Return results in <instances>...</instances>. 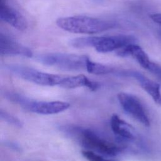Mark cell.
I'll use <instances>...</instances> for the list:
<instances>
[{"label": "cell", "mask_w": 161, "mask_h": 161, "mask_svg": "<svg viewBox=\"0 0 161 161\" xmlns=\"http://www.w3.org/2000/svg\"><path fill=\"white\" fill-rule=\"evenodd\" d=\"M35 58L39 62L67 70L86 69L88 59L86 55L63 53H47L38 55Z\"/></svg>", "instance_id": "277c9868"}, {"label": "cell", "mask_w": 161, "mask_h": 161, "mask_svg": "<svg viewBox=\"0 0 161 161\" xmlns=\"http://www.w3.org/2000/svg\"><path fill=\"white\" fill-rule=\"evenodd\" d=\"M4 69L23 79L42 86H60L65 75L48 74L17 64L4 65Z\"/></svg>", "instance_id": "5b68a950"}, {"label": "cell", "mask_w": 161, "mask_h": 161, "mask_svg": "<svg viewBox=\"0 0 161 161\" xmlns=\"http://www.w3.org/2000/svg\"><path fill=\"white\" fill-rule=\"evenodd\" d=\"M75 134L82 145L92 151L109 156H114L121 151L120 147L100 138L90 130L77 129Z\"/></svg>", "instance_id": "8992f818"}, {"label": "cell", "mask_w": 161, "mask_h": 161, "mask_svg": "<svg viewBox=\"0 0 161 161\" xmlns=\"http://www.w3.org/2000/svg\"><path fill=\"white\" fill-rule=\"evenodd\" d=\"M60 87L67 89L86 87L92 91H95L98 88L99 84L97 82L89 80L84 75H77L74 76L65 75V77Z\"/></svg>", "instance_id": "7c38bea8"}, {"label": "cell", "mask_w": 161, "mask_h": 161, "mask_svg": "<svg viewBox=\"0 0 161 161\" xmlns=\"http://www.w3.org/2000/svg\"><path fill=\"white\" fill-rule=\"evenodd\" d=\"M116 74L121 76L132 77L136 79L141 87L151 96L153 100L161 106V92L160 85L155 82L149 79L142 73L132 70H116Z\"/></svg>", "instance_id": "ba28073f"}, {"label": "cell", "mask_w": 161, "mask_h": 161, "mask_svg": "<svg viewBox=\"0 0 161 161\" xmlns=\"http://www.w3.org/2000/svg\"><path fill=\"white\" fill-rule=\"evenodd\" d=\"M0 18L2 21L19 30L27 28L25 19L14 8L10 6L6 0H0Z\"/></svg>", "instance_id": "30bf717a"}, {"label": "cell", "mask_w": 161, "mask_h": 161, "mask_svg": "<svg viewBox=\"0 0 161 161\" xmlns=\"http://www.w3.org/2000/svg\"><path fill=\"white\" fill-rule=\"evenodd\" d=\"M57 26L65 31L81 34L98 33L115 26V23L87 16H73L57 19Z\"/></svg>", "instance_id": "6da1fadb"}, {"label": "cell", "mask_w": 161, "mask_h": 161, "mask_svg": "<svg viewBox=\"0 0 161 161\" xmlns=\"http://www.w3.org/2000/svg\"><path fill=\"white\" fill-rule=\"evenodd\" d=\"M0 116H1V118L2 119H3L4 121L13 125L15 126H18V127H21L22 126V123L21 122L20 120H19L18 118H15L14 116L8 114V113L3 111L2 109L1 110L0 112Z\"/></svg>", "instance_id": "9a60e30c"}, {"label": "cell", "mask_w": 161, "mask_h": 161, "mask_svg": "<svg viewBox=\"0 0 161 161\" xmlns=\"http://www.w3.org/2000/svg\"><path fill=\"white\" fill-rule=\"evenodd\" d=\"M86 70L91 74L96 75H104L113 73L114 69L101 64L94 62L89 58L87 62Z\"/></svg>", "instance_id": "5bb4252c"}, {"label": "cell", "mask_w": 161, "mask_h": 161, "mask_svg": "<svg viewBox=\"0 0 161 161\" xmlns=\"http://www.w3.org/2000/svg\"><path fill=\"white\" fill-rule=\"evenodd\" d=\"M150 18L156 23L161 26V14L160 13H155L152 14L150 16Z\"/></svg>", "instance_id": "ac0fdd59"}, {"label": "cell", "mask_w": 161, "mask_h": 161, "mask_svg": "<svg viewBox=\"0 0 161 161\" xmlns=\"http://www.w3.org/2000/svg\"><path fill=\"white\" fill-rule=\"evenodd\" d=\"M0 52L2 55H18L26 57H31L33 55L30 48L2 33L0 34Z\"/></svg>", "instance_id": "9c48e42d"}, {"label": "cell", "mask_w": 161, "mask_h": 161, "mask_svg": "<svg viewBox=\"0 0 161 161\" xmlns=\"http://www.w3.org/2000/svg\"><path fill=\"white\" fill-rule=\"evenodd\" d=\"M82 153L88 161H115L113 160L105 158L101 155L94 153L92 150H83Z\"/></svg>", "instance_id": "2e32d148"}, {"label": "cell", "mask_w": 161, "mask_h": 161, "mask_svg": "<svg viewBox=\"0 0 161 161\" xmlns=\"http://www.w3.org/2000/svg\"><path fill=\"white\" fill-rule=\"evenodd\" d=\"M136 38L129 35L106 36H84L72 39L70 44L75 48L92 47L99 52L107 53L119 50L128 45L135 43Z\"/></svg>", "instance_id": "7a4b0ae2"}, {"label": "cell", "mask_w": 161, "mask_h": 161, "mask_svg": "<svg viewBox=\"0 0 161 161\" xmlns=\"http://www.w3.org/2000/svg\"><path fill=\"white\" fill-rule=\"evenodd\" d=\"M111 127L114 134L125 140H133L135 133L133 128L116 115L113 114L111 118Z\"/></svg>", "instance_id": "4fadbf2b"}, {"label": "cell", "mask_w": 161, "mask_h": 161, "mask_svg": "<svg viewBox=\"0 0 161 161\" xmlns=\"http://www.w3.org/2000/svg\"><path fill=\"white\" fill-rule=\"evenodd\" d=\"M116 53L120 57H127L130 55L132 56L136 60V61L143 68L147 70L151 63V61L150 60L147 53L140 46L136 45L135 43L128 45L119 49Z\"/></svg>", "instance_id": "8fae6325"}, {"label": "cell", "mask_w": 161, "mask_h": 161, "mask_svg": "<svg viewBox=\"0 0 161 161\" xmlns=\"http://www.w3.org/2000/svg\"><path fill=\"white\" fill-rule=\"evenodd\" d=\"M6 97L9 101L19 104L23 108L41 114L59 113L65 111L70 107V104L67 102L60 101H39L16 93H8Z\"/></svg>", "instance_id": "3957f363"}, {"label": "cell", "mask_w": 161, "mask_h": 161, "mask_svg": "<svg viewBox=\"0 0 161 161\" xmlns=\"http://www.w3.org/2000/svg\"><path fill=\"white\" fill-rule=\"evenodd\" d=\"M118 99L121 106L127 113L144 126H150L149 116L137 97L129 93L120 92L118 94Z\"/></svg>", "instance_id": "52a82bcc"}, {"label": "cell", "mask_w": 161, "mask_h": 161, "mask_svg": "<svg viewBox=\"0 0 161 161\" xmlns=\"http://www.w3.org/2000/svg\"><path fill=\"white\" fill-rule=\"evenodd\" d=\"M148 71L154 74L158 79L161 80V65L151 62L148 69Z\"/></svg>", "instance_id": "e0dca14e"}]
</instances>
